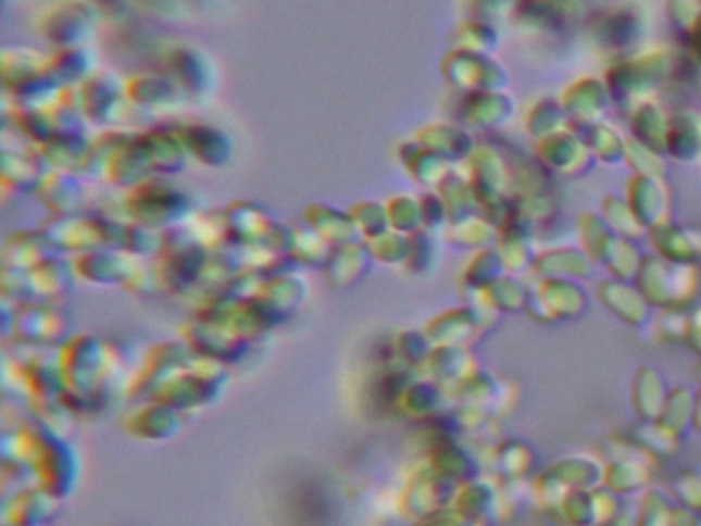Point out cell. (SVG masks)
<instances>
[{
	"label": "cell",
	"mask_w": 701,
	"mask_h": 526,
	"mask_svg": "<svg viewBox=\"0 0 701 526\" xmlns=\"http://www.w3.org/2000/svg\"><path fill=\"white\" fill-rule=\"evenodd\" d=\"M163 251H165L163 265H161L163 283L170 284L175 290H186L202 280L209 267V255L204 251V245L198 243V239L186 237L171 245L163 241Z\"/></svg>",
	"instance_id": "52a82bcc"
},
{
	"label": "cell",
	"mask_w": 701,
	"mask_h": 526,
	"mask_svg": "<svg viewBox=\"0 0 701 526\" xmlns=\"http://www.w3.org/2000/svg\"><path fill=\"white\" fill-rule=\"evenodd\" d=\"M361 214H352V221L359 228V233L368 235L371 239H377L383 233H387V212L383 208L375 206V204H364L359 208Z\"/></svg>",
	"instance_id": "d6986e66"
},
{
	"label": "cell",
	"mask_w": 701,
	"mask_h": 526,
	"mask_svg": "<svg viewBox=\"0 0 701 526\" xmlns=\"http://www.w3.org/2000/svg\"><path fill=\"white\" fill-rule=\"evenodd\" d=\"M179 428H181L179 412L161 401H152L151 405L136 410V414L128 417V433L149 442L171 440L179 433Z\"/></svg>",
	"instance_id": "30bf717a"
},
{
	"label": "cell",
	"mask_w": 701,
	"mask_h": 526,
	"mask_svg": "<svg viewBox=\"0 0 701 526\" xmlns=\"http://www.w3.org/2000/svg\"><path fill=\"white\" fill-rule=\"evenodd\" d=\"M186 343L196 356L218 360L223 364L241 362L249 350V339L218 321L198 317L186 327Z\"/></svg>",
	"instance_id": "277c9868"
},
{
	"label": "cell",
	"mask_w": 701,
	"mask_h": 526,
	"mask_svg": "<svg viewBox=\"0 0 701 526\" xmlns=\"http://www.w3.org/2000/svg\"><path fill=\"white\" fill-rule=\"evenodd\" d=\"M17 373L21 383L29 389L34 399H57L66 391V383L58 360L29 356Z\"/></svg>",
	"instance_id": "8fae6325"
},
{
	"label": "cell",
	"mask_w": 701,
	"mask_h": 526,
	"mask_svg": "<svg viewBox=\"0 0 701 526\" xmlns=\"http://www.w3.org/2000/svg\"><path fill=\"white\" fill-rule=\"evenodd\" d=\"M23 434L27 440V461L36 471L39 488L60 500L71 496L80 473V463L73 447L38 424L34 430H23Z\"/></svg>",
	"instance_id": "7a4b0ae2"
},
{
	"label": "cell",
	"mask_w": 701,
	"mask_h": 526,
	"mask_svg": "<svg viewBox=\"0 0 701 526\" xmlns=\"http://www.w3.org/2000/svg\"><path fill=\"white\" fill-rule=\"evenodd\" d=\"M34 414L36 422L43 430H48L60 438H68V434L75 428L76 414L68 408V403L57 397V399H34Z\"/></svg>",
	"instance_id": "4fadbf2b"
},
{
	"label": "cell",
	"mask_w": 701,
	"mask_h": 526,
	"mask_svg": "<svg viewBox=\"0 0 701 526\" xmlns=\"http://www.w3.org/2000/svg\"><path fill=\"white\" fill-rule=\"evenodd\" d=\"M32 280L36 286L38 295H46L50 297H62L73 288V278H71V270L66 267V263L58 262V260H46L39 263L38 267L32 270Z\"/></svg>",
	"instance_id": "2e32d148"
},
{
	"label": "cell",
	"mask_w": 701,
	"mask_h": 526,
	"mask_svg": "<svg viewBox=\"0 0 701 526\" xmlns=\"http://www.w3.org/2000/svg\"><path fill=\"white\" fill-rule=\"evenodd\" d=\"M290 251L295 260L304 265H325L334 247L327 243L320 233L311 228H301V230H295V241Z\"/></svg>",
	"instance_id": "e0dca14e"
},
{
	"label": "cell",
	"mask_w": 701,
	"mask_h": 526,
	"mask_svg": "<svg viewBox=\"0 0 701 526\" xmlns=\"http://www.w3.org/2000/svg\"><path fill=\"white\" fill-rule=\"evenodd\" d=\"M193 352L188 343H161L152 350L145 360L142 371L136 376L130 393L149 394L154 397L159 389L170 383L171 378L179 375L184 368L190 366Z\"/></svg>",
	"instance_id": "8992f818"
},
{
	"label": "cell",
	"mask_w": 701,
	"mask_h": 526,
	"mask_svg": "<svg viewBox=\"0 0 701 526\" xmlns=\"http://www.w3.org/2000/svg\"><path fill=\"white\" fill-rule=\"evenodd\" d=\"M13 329L21 343L34 348H62L68 341L66 315H62V311L52 306H38L27 302L23 309H15Z\"/></svg>",
	"instance_id": "5b68a950"
},
{
	"label": "cell",
	"mask_w": 701,
	"mask_h": 526,
	"mask_svg": "<svg viewBox=\"0 0 701 526\" xmlns=\"http://www.w3.org/2000/svg\"><path fill=\"white\" fill-rule=\"evenodd\" d=\"M260 297L286 317L292 313V309H297L303 302L304 284L299 278L276 276L264 283Z\"/></svg>",
	"instance_id": "9a60e30c"
},
{
	"label": "cell",
	"mask_w": 701,
	"mask_h": 526,
	"mask_svg": "<svg viewBox=\"0 0 701 526\" xmlns=\"http://www.w3.org/2000/svg\"><path fill=\"white\" fill-rule=\"evenodd\" d=\"M373 260L375 255L366 245L348 243L336 247L327 263L323 265L327 272V283L338 288L354 286L364 280Z\"/></svg>",
	"instance_id": "9c48e42d"
},
{
	"label": "cell",
	"mask_w": 701,
	"mask_h": 526,
	"mask_svg": "<svg viewBox=\"0 0 701 526\" xmlns=\"http://www.w3.org/2000/svg\"><path fill=\"white\" fill-rule=\"evenodd\" d=\"M122 247L128 249L130 253L136 255H147V253H154L157 249L163 247L161 235L149 228V226H130L124 230V239H122Z\"/></svg>",
	"instance_id": "ac0fdd59"
},
{
	"label": "cell",
	"mask_w": 701,
	"mask_h": 526,
	"mask_svg": "<svg viewBox=\"0 0 701 526\" xmlns=\"http://www.w3.org/2000/svg\"><path fill=\"white\" fill-rule=\"evenodd\" d=\"M75 267L78 276H83L87 283L126 284L128 276L133 274L134 262L130 263L122 255H115L110 251H91L85 253Z\"/></svg>",
	"instance_id": "7c38bea8"
},
{
	"label": "cell",
	"mask_w": 701,
	"mask_h": 526,
	"mask_svg": "<svg viewBox=\"0 0 701 526\" xmlns=\"http://www.w3.org/2000/svg\"><path fill=\"white\" fill-rule=\"evenodd\" d=\"M46 526H48V525H46Z\"/></svg>",
	"instance_id": "ffe728a7"
},
{
	"label": "cell",
	"mask_w": 701,
	"mask_h": 526,
	"mask_svg": "<svg viewBox=\"0 0 701 526\" xmlns=\"http://www.w3.org/2000/svg\"><path fill=\"white\" fill-rule=\"evenodd\" d=\"M227 364L210 358L193 356L188 368L165 383L154 401H161L177 412H193L212 405L227 385Z\"/></svg>",
	"instance_id": "3957f363"
},
{
	"label": "cell",
	"mask_w": 701,
	"mask_h": 526,
	"mask_svg": "<svg viewBox=\"0 0 701 526\" xmlns=\"http://www.w3.org/2000/svg\"><path fill=\"white\" fill-rule=\"evenodd\" d=\"M60 498L41 488H25L4 498L2 521L7 526H46L58 516Z\"/></svg>",
	"instance_id": "ba28073f"
},
{
	"label": "cell",
	"mask_w": 701,
	"mask_h": 526,
	"mask_svg": "<svg viewBox=\"0 0 701 526\" xmlns=\"http://www.w3.org/2000/svg\"><path fill=\"white\" fill-rule=\"evenodd\" d=\"M322 212L323 214H311L309 218H311V228L320 233L327 243L334 249L341 245L356 243L359 228L352 218L327 208H322Z\"/></svg>",
	"instance_id": "5bb4252c"
},
{
	"label": "cell",
	"mask_w": 701,
	"mask_h": 526,
	"mask_svg": "<svg viewBox=\"0 0 701 526\" xmlns=\"http://www.w3.org/2000/svg\"><path fill=\"white\" fill-rule=\"evenodd\" d=\"M58 362L66 383L64 393L108 401L110 375L114 373L108 346L93 336H76L62 346Z\"/></svg>",
	"instance_id": "6da1fadb"
}]
</instances>
